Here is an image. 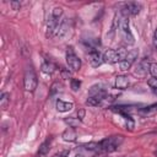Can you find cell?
<instances>
[{
	"mask_svg": "<svg viewBox=\"0 0 157 157\" xmlns=\"http://www.w3.org/2000/svg\"><path fill=\"white\" fill-rule=\"evenodd\" d=\"M152 44H153V48L157 50V28L155 29L153 32V37H152Z\"/></svg>",
	"mask_w": 157,
	"mask_h": 157,
	"instance_id": "obj_27",
	"label": "cell"
},
{
	"mask_svg": "<svg viewBox=\"0 0 157 157\" xmlns=\"http://www.w3.org/2000/svg\"><path fill=\"white\" fill-rule=\"evenodd\" d=\"M129 86V78L125 75H118L114 81V87L118 90H126Z\"/></svg>",
	"mask_w": 157,
	"mask_h": 157,
	"instance_id": "obj_14",
	"label": "cell"
},
{
	"mask_svg": "<svg viewBox=\"0 0 157 157\" xmlns=\"http://www.w3.org/2000/svg\"><path fill=\"white\" fill-rule=\"evenodd\" d=\"M23 83H25L26 91H28V92H33L37 88V86H38V78H37V75H36V72H34V70L32 67H28L26 70Z\"/></svg>",
	"mask_w": 157,
	"mask_h": 157,
	"instance_id": "obj_5",
	"label": "cell"
},
{
	"mask_svg": "<svg viewBox=\"0 0 157 157\" xmlns=\"http://www.w3.org/2000/svg\"><path fill=\"white\" fill-rule=\"evenodd\" d=\"M87 59H88L91 66H93V67H98V66H101L102 63H103V58H102L101 53H99L97 49H88Z\"/></svg>",
	"mask_w": 157,
	"mask_h": 157,
	"instance_id": "obj_9",
	"label": "cell"
},
{
	"mask_svg": "<svg viewBox=\"0 0 157 157\" xmlns=\"http://www.w3.org/2000/svg\"><path fill=\"white\" fill-rule=\"evenodd\" d=\"M75 157H83V155H81V153H78V155H76Z\"/></svg>",
	"mask_w": 157,
	"mask_h": 157,
	"instance_id": "obj_31",
	"label": "cell"
},
{
	"mask_svg": "<svg viewBox=\"0 0 157 157\" xmlns=\"http://www.w3.org/2000/svg\"><path fill=\"white\" fill-rule=\"evenodd\" d=\"M77 117H78V120H82L85 118V109H80L77 112Z\"/></svg>",
	"mask_w": 157,
	"mask_h": 157,
	"instance_id": "obj_29",
	"label": "cell"
},
{
	"mask_svg": "<svg viewBox=\"0 0 157 157\" xmlns=\"http://www.w3.org/2000/svg\"><path fill=\"white\" fill-rule=\"evenodd\" d=\"M40 69H42V71L45 72V74H53V72L56 70V66H55V64H53L52 61L45 60V61L42 64Z\"/></svg>",
	"mask_w": 157,
	"mask_h": 157,
	"instance_id": "obj_16",
	"label": "cell"
},
{
	"mask_svg": "<svg viewBox=\"0 0 157 157\" xmlns=\"http://www.w3.org/2000/svg\"><path fill=\"white\" fill-rule=\"evenodd\" d=\"M119 28H120V33L121 37L125 42V44L128 45H132L135 43L134 36L130 31V26H129V17H124L120 15V21H119Z\"/></svg>",
	"mask_w": 157,
	"mask_h": 157,
	"instance_id": "obj_4",
	"label": "cell"
},
{
	"mask_svg": "<svg viewBox=\"0 0 157 157\" xmlns=\"http://www.w3.org/2000/svg\"><path fill=\"white\" fill-rule=\"evenodd\" d=\"M124 119H125V125H126V129L132 130V129H134L135 123H134V119L131 118V115H126V117H124Z\"/></svg>",
	"mask_w": 157,
	"mask_h": 157,
	"instance_id": "obj_22",
	"label": "cell"
},
{
	"mask_svg": "<svg viewBox=\"0 0 157 157\" xmlns=\"http://www.w3.org/2000/svg\"><path fill=\"white\" fill-rule=\"evenodd\" d=\"M69 155H70V150H63V151L55 153L53 157H67Z\"/></svg>",
	"mask_w": 157,
	"mask_h": 157,
	"instance_id": "obj_25",
	"label": "cell"
},
{
	"mask_svg": "<svg viewBox=\"0 0 157 157\" xmlns=\"http://www.w3.org/2000/svg\"><path fill=\"white\" fill-rule=\"evenodd\" d=\"M137 56H139V50H137V49L129 50L128 54H126V56H125V59L119 63L120 70H121V71H128V70L131 67V65L136 61Z\"/></svg>",
	"mask_w": 157,
	"mask_h": 157,
	"instance_id": "obj_8",
	"label": "cell"
},
{
	"mask_svg": "<svg viewBox=\"0 0 157 157\" xmlns=\"http://www.w3.org/2000/svg\"><path fill=\"white\" fill-rule=\"evenodd\" d=\"M38 157H39V156H38Z\"/></svg>",
	"mask_w": 157,
	"mask_h": 157,
	"instance_id": "obj_34",
	"label": "cell"
},
{
	"mask_svg": "<svg viewBox=\"0 0 157 157\" xmlns=\"http://www.w3.org/2000/svg\"><path fill=\"white\" fill-rule=\"evenodd\" d=\"M140 113L147 114V115L156 114V113H157V103H153V104H151V105H147V107H145V108H141V109H140Z\"/></svg>",
	"mask_w": 157,
	"mask_h": 157,
	"instance_id": "obj_18",
	"label": "cell"
},
{
	"mask_svg": "<svg viewBox=\"0 0 157 157\" xmlns=\"http://www.w3.org/2000/svg\"><path fill=\"white\" fill-rule=\"evenodd\" d=\"M61 137H63V140L66 141V142H74V141L77 140V132H76V130H75L74 128H70V126H69L67 129H65V130L63 131Z\"/></svg>",
	"mask_w": 157,
	"mask_h": 157,
	"instance_id": "obj_12",
	"label": "cell"
},
{
	"mask_svg": "<svg viewBox=\"0 0 157 157\" xmlns=\"http://www.w3.org/2000/svg\"><path fill=\"white\" fill-rule=\"evenodd\" d=\"M150 61H148V58H144L139 64H137V67H136V72L135 74H137V75H140V76H144V75H146L147 74V71H148V69H150Z\"/></svg>",
	"mask_w": 157,
	"mask_h": 157,
	"instance_id": "obj_13",
	"label": "cell"
},
{
	"mask_svg": "<svg viewBox=\"0 0 157 157\" xmlns=\"http://www.w3.org/2000/svg\"><path fill=\"white\" fill-rule=\"evenodd\" d=\"M65 58H66V63H67L69 67L72 71H78L81 69V59L76 55V53L74 52L72 47H67Z\"/></svg>",
	"mask_w": 157,
	"mask_h": 157,
	"instance_id": "obj_6",
	"label": "cell"
},
{
	"mask_svg": "<svg viewBox=\"0 0 157 157\" xmlns=\"http://www.w3.org/2000/svg\"><path fill=\"white\" fill-rule=\"evenodd\" d=\"M59 18L60 17H58V16H55V15H50V17L48 18V22H47V33H45V36L48 37V38H50V37H54V34H55V31H56V28H58V26H59Z\"/></svg>",
	"mask_w": 157,
	"mask_h": 157,
	"instance_id": "obj_10",
	"label": "cell"
},
{
	"mask_svg": "<svg viewBox=\"0 0 157 157\" xmlns=\"http://www.w3.org/2000/svg\"><path fill=\"white\" fill-rule=\"evenodd\" d=\"M141 10V5L139 2L135 1H130V2H125L121 5L120 9V15L124 17H129V16H136Z\"/></svg>",
	"mask_w": 157,
	"mask_h": 157,
	"instance_id": "obj_7",
	"label": "cell"
},
{
	"mask_svg": "<svg viewBox=\"0 0 157 157\" xmlns=\"http://www.w3.org/2000/svg\"><path fill=\"white\" fill-rule=\"evenodd\" d=\"M126 157H131V156H126Z\"/></svg>",
	"mask_w": 157,
	"mask_h": 157,
	"instance_id": "obj_33",
	"label": "cell"
},
{
	"mask_svg": "<svg viewBox=\"0 0 157 157\" xmlns=\"http://www.w3.org/2000/svg\"><path fill=\"white\" fill-rule=\"evenodd\" d=\"M50 142H52V137H48V139L40 145L39 150H38L39 156H43V155H47V153H48V151H49V148H50Z\"/></svg>",
	"mask_w": 157,
	"mask_h": 157,
	"instance_id": "obj_17",
	"label": "cell"
},
{
	"mask_svg": "<svg viewBox=\"0 0 157 157\" xmlns=\"http://www.w3.org/2000/svg\"><path fill=\"white\" fill-rule=\"evenodd\" d=\"M148 72L151 74V76H152V77L157 78V63H152V64L150 65Z\"/></svg>",
	"mask_w": 157,
	"mask_h": 157,
	"instance_id": "obj_23",
	"label": "cell"
},
{
	"mask_svg": "<svg viewBox=\"0 0 157 157\" xmlns=\"http://www.w3.org/2000/svg\"><path fill=\"white\" fill-rule=\"evenodd\" d=\"M80 86H81V81H78L76 78H71V88H72V91H77L80 88Z\"/></svg>",
	"mask_w": 157,
	"mask_h": 157,
	"instance_id": "obj_24",
	"label": "cell"
},
{
	"mask_svg": "<svg viewBox=\"0 0 157 157\" xmlns=\"http://www.w3.org/2000/svg\"><path fill=\"white\" fill-rule=\"evenodd\" d=\"M70 128H76V126H78V124H80V121L81 120H78V118H72V117H70V118H65V120H64Z\"/></svg>",
	"mask_w": 157,
	"mask_h": 157,
	"instance_id": "obj_19",
	"label": "cell"
},
{
	"mask_svg": "<svg viewBox=\"0 0 157 157\" xmlns=\"http://www.w3.org/2000/svg\"><path fill=\"white\" fill-rule=\"evenodd\" d=\"M61 77L64 80H67V78H71V72L69 70H65V69H61Z\"/></svg>",
	"mask_w": 157,
	"mask_h": 157,
	"instance_id": "obj_26",
	"label": "cell"
},
{
	"mask_svg": "<svg viewBox=\"0 0 157 157\" xmlns=\"http://www.w3.org/2000/svg\"><path fill=\"white\" fill-rule=\"evenodd\" d=\"M124 141V136L121 135H114V136H109L105 137L103 140H101L99 142H90L83 145V147L88 151H96V153H110L114 152L119 148V146L123 144Z\"/></svg>",
	"mask_w": 157,
	"mask_h": 157,
	"instance_id": "obj_1",
	"label": "cell"
},
{
	"mask_svg": "<svg viewBox=\"0 0 157 157\" xmlns=\"http://www.w3.org/2000/svg\"><path fill=\"white\" fill-rule=\"evenodd\" d=\"M155 156H156V157H157V150H156V151H155Z\"/></svg>",
	"mask_w": 157,
	"mask_h": 157,
	"instance_id": "obj_32",
	"label": "cell"
},
{
	"mask_svg": "<svg viewBox=\"0 0 157 157\" xmlns=\"http://www.w3.org/2000/svg\"><path fill=\"white\" fill-rule=\"evenodd\" d=\"M11 6H12L13 10H18L21 7V4L18 1H11Z\"/></svg>",
	"mask_w": 157,
	"mask_h": 157,
	"instance_id": "obj_28",
	"label": "cell"
},
{
	"mask_svg": "<svg viewBox=\"0 0 157 157\" xmlns=\"http://www.w3.org/2000/svg\"><path fill=\"white\" fill-rule=\"evenodd\" d=\"M92 157H108V156H107V153H99V152H98V153L93 155Z\"/></svg>",
	"mask_w": 157,
	"mask_h": 157,
	"instance_id": "obj_30",
	"label": "cell"
},
{
	"mask_svg": "<svg viewBox=\"0 0 157 157\" xmlns=\"http://www.w3.org/2000/svg\"><path fill=\"white\" fill-rule=\"evenodd\" d=\"M128 52L124 48H118V49H107L102 58H103V63H108V64H115V63H120L125 59Z\"/></svg>",
	"mask_w": 157,
	"mask_h": 157,
	"instance_id": "obj_3",
	"label": "cell"
},
{
	"mask_svg": "<svg viewBox=\"0 0 157 157\" xmlns=\"http://www.w3.org/2000/svg\"><path fill=\"white\" fill-rule=\"evenodd\" d=\"M9 97H10V94L7 92H4L1 94V98H0V105H1V108H6V105L9 103V99H10Z\"/></svg>",
	"mask_w": 157,
	"mask_h": 157,
	"instance_id": "obj_21",
	"label": "cell"
},
{
	"mask_svg": "<svg viewBox=\"0 0 157 157\" xmlns=\"http://www.w3.org/2000/svg\"><path fill=\"white\" fill-rule=\"evenodd\" d=\"M147 85H148V87L151 88L152 93L157 96V78H155V77L150 78V80L147 81Z\"/></svg>",
	"mask_w": 157,
	"mask_h": 157,
	"instance_id": "obj_20",
	"label": "cell"
},
{
	"mask_svg": "<svg viewBox=\"0 0 157 157\" xmlns=\"http://www.w3.org/2000/svg\"><path fill=\"white\" fill-rule=\"evenodd\" d=\"M55 107H56V110L60 112V113H66L69 110H71L74 108V103L71 102H65L63 99H56V103H55Z\"/></svg>",
	"mask_w": 157,
	"mask_h": 157,
	"instance_id": "obj_15",
	"label": "cell"
},
{
	"mask_svg": "<svg viewBox=\"0 0 157 157\" xmlns=\"http://www.w3.org/2000/svg\"><path fill=\"white\" fill-rule=\"evenodd\" d=\"M108 96V91L102 87L101 85H94L88 91V98L86 101V104L90 107H96L101 104Z\"/></svg>",
	"mask_w": 157,
	"mask_h": 157,
	"instance_id": "obj_2",
	"label": "cell"
},
{
	"mask_svg": "<svg viewBox=\"0 0 157 157\" xmlns=\"http://www.w3.org/2000/svg\"><path fill=\"white\" fill-rule=\"evenodd\" d=\"M67 29H69V22H67V18H64L61 22H59V26H58V28H56V31H55L54 37H56V38H59V39L63 38L64 36H66Z\"/></svg>",
	"mask_w": 157,
	"mask_h": 157,
	"instance_id": "obj_11",
	"label": "cell"
}]
</instances>
